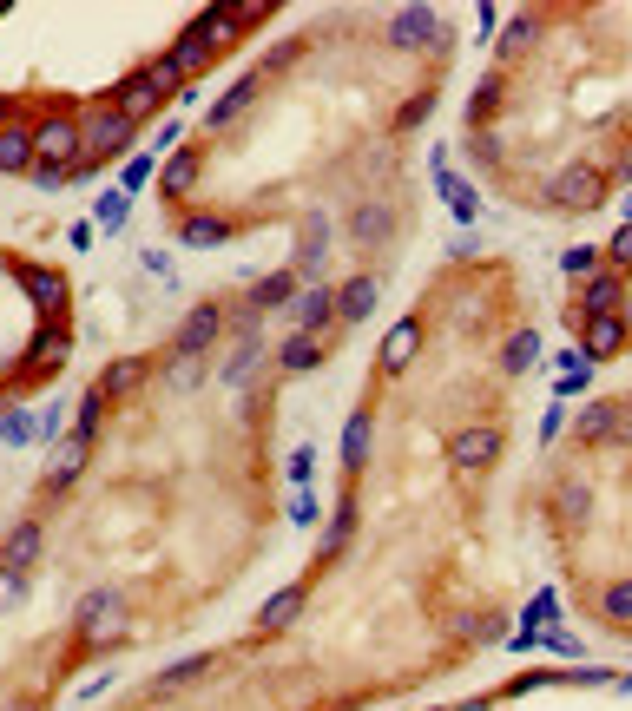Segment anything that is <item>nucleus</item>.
Instances as JSON below:
<instances>
[{"label": "nucleus", "instance_id": "f257e3e1", "mask_svg": "<svg viewBox=\"0 0 632 711\" xmlns=\"http://www.w3.org/2000/svg\"><path fill=\"white\" fill-rule=\"evenodd\" d=\"M172 93H185V79L172 73V60H152V66H139L132 79H119V86H112V112H126L132 126H139V119H152V112L165 106Z\"/></svg>", "mask_w": 632, "mask_h": 711}, {"label": "nucleus", "instance_id": "f03ea898", "mask_svg": "<svg viewBox=\"0 0 632 711\" xmlns=\"http://www.w3.org/2000/svg\"><path fill=\"white\" fill-rule=\"evenodd\" d=\"M132 139H139V126H132L126 112H112L106 99H99L93 126H86V152H79V165H73L66 178H93L106 158H126V152H132Z\"/></svg>", "mask_w": 632, "mask_h": 711}, {"label": "nucleus", "instance_id": "7ed1b4c3", "mask_svg": "<svg viewBox=\"0 0 632 711\" xmlns=\"http://www.w3.org/2000/svg\"><path fill=\"white\" fill-rule=\"evenodd\" d=\"M79 152H86V132H79L73 119H66L60 106H53L47 119L33 126V165H53V172H73V165H79Z\"/></svg>", "mask_w": 632, "mask_h": 711}, {"label": "nucleus", "instance_id": "20e7f679", "mask_svg": "<svg viewBox=\"0 0 632 711\" xmlns=\"http://www.w3.org/2000/svg\"><path fill=\"white\" fill-rule=\"evenodd\" d=\"M79 639H86V646H119V639H126V606H119V593H86V600H79Z\"/></svg>", "mask_w": 632, "mask_h": 711}, {"label": "nucleus", "instance_id": "39448f33", "mask_svg": "<svg viewBox=\"0 0 632 711\" xmlns=\"http://www.w3.org/2000/svg\"><path fill=\"white\" fill-rule=\"evenodd\" d=\"M218 330H224V310L218 303H198V310L178 323V336H172V356H185V363H198L211 343H218Z\"/></svg>", "mask_w": 632, "mask_h": 711}, {"label": "nucleus", "instance_id": "423d86ee", "mask_svg": "<svg viewBox=\"0 0 632 711\" xmlns=\"http://www.w3.org/2000/svg\"><path fill=\"white\" fill-rule=\"evenodd\" d=\"M600 198H606V178L593 165H567V172L553 178V205L560 211H593Z\"/></svg>", "mask_w": 632, "mask_h": 711}, {"label": "nucleus", "instance_id": "0eeeda50", "mask_svg": "<svg viewBox=\"0 0 632 711\" xmlns=\"http://www.w3.org/2000/svg\"><path fill=\"white\" fill-rule=\"evenodd\" d=\"M626 435H632L626 402H586L580 409V442H626Z\"/></svg>", "mask_w": 632, "mask_h": 711}, {"label": "nucleus", "instance_id": "6e6552de", "mask_svg": "<svg viewBox=\"0 0 632 711\" xmlns=\"http://www.w3.org/2000/svg\"><path fill=\"white\" fill-rule=\"evenodd\" d=\"M619 303H626V277H586L580 303H573V330L593 323V316H619Z\"/></svg>", "mask_w": 632, "mask_h": 711}, {"label": "nucleus", "instance_id": "1a4fd4ad", "mask_svg": "<svg viewBox=\"0 0 632 711\" xmlns=\"http://www.w3.org/2000/svg\"><path fill=\"white\" fill-rule=\"evenodd\" d=\"M448 455H455V468L488 474V468H494V455H501V428H461L455 442H448Z\"/></svg>", "mask_w": 632, "mask_h": 711}, {"label": "nucleus", "instance_id": "9d476101", "mask_svg": "<svg viewBox=\"0 0 632 711\" xmlns=\"http://www.w3.org/2000/svg\"><path fill=\"white\" fill-rule=\"evenodd\" d=\"M264 14H270V7H205L191 27L218 47V40H231V33H244V27H264Z\"/></svg>", "mask_w": 632, "mask_h": 711}, {"label": "nucleus", "instance_id": "9b49d317", "mask_svg": "<svg viewBox=\"0 0 632 711\" xmlns=\"http://www.w3.org/2000/svg\"><path fill=\"white\" fill-rule=\"evenodd\" d=\"M580 349H586V363L619 356V349H626V316H593V323H580Z\"/></svg>", "mask_w": 632, "mask_h": 711}, {"label": "nucleus", "instance_id": "f8f14e48", "mask_svg": "<svg viewBox=\"0 0 632 711\" xmlns=\"http://www.w3.org/2000/svg\"><path fill=\"white\" fill-rule=\"evenodd\" d=\"M40 547H47V534H40V521H20L14 534L0 540V567H7V573H33V560H40Z\"/></svg>", "mask_w": 632, "mask_h": 711}, {"label": "nucleus", "instance_id": "ddd939ff", "mask_svg": "<svg viewBox=\"0 0 632 711\" xmlns=\"http://www.w3.org/2000/svg\"><path fill=\"white\" fill-rule=\"evenodd\" d=\"M165 60H172V73H178V79H205V73H211V60H218V47H211L205 33L191 27L185 40H178V47L165 53Z\"/></svg>", "mask_w": 632, "mask_h": 711}, {"label": "nucleus", "instance_id": "4468645a", "mask_svg": "<svg viewBox=\"0 0 632 711\" xmlns=\"http://www.w3.org/2000/svg\"><path fill=\"white\" fill-rule=\"evenodd\" d=\"M145 376H152V363H145V356H119V363H106V369H99V382H93V389L106 395V402H119V395H132Z\"/></svg>", "mask_w": 632, "mask_h": 711}, {"label": "nucleus", "instance_id": "2eb2a0df", "mask_svg": "<svg viewBox=\"0 0 632 711\" xmlns=\"http://www.w3.org/2000/svg\"><path fill=\"white\" fill-rule=\"evenodd\" d=\"M60 369H66V336L60 330H40V336H33V349H27V369H20V376L40 382V376H60Z\"/></svg>", "mask_w": 632, "mask_h": 711}, {"label": "nucleus", "instance_id": "dca6fc26", "mask_svg": "<svg viewBox=\"0 0 632 711\" xmlns=\"http://www.w3.org/2000/svg\"><path fill=\"white\" fill-rule=\"evenodd\" d=\"M330 323H343V316H336V290L310 284V290H303V297H297V330L323 336V330H330Z\"/></svg>", "mask_w": 632, "mask_h": 711}, {"label": "nucleus", "instance_id": "f3484780", "mask_svg": "<svg viewBox=\"0 0 632 711\" xmlns=\"http://www.w3.org/2000/svg\"><path fill=\"white\" fill-rule=\"evenodd\" d=\"M257 93H264V79H257V73H244V79H237V86H231V93H224V99H218V106H211V112H205V126H211V132H224V126H237V112L251 106V99H257Z\"/></svg>", "mask_w": 632, "mask_h": 711}, {"label": "nucleus", "instance_id": "a211bd4d", "mask_svg": "<svg viewBox=\"0 0 632 711\" xmlns=\"http://www.w3.org/2000/svg\"><path fill=\"white\" fill-rule=\"evenodd\" d=\"M442 33V20L428 14V7H402V14L389 20V40L395 47H422V40H435Z\"/></svg>", "mask_w": 632, "mask_h": 711}, {"label": "nucleus", "instance_id": "6ab92c4d", "mask_svg": "<svg viewBox=\"0 0 632 711\" xmlns=\"http://www.w3.org/2000/svg\"><path fill=\"white\" fill-rule=\"evenodd\" d=\"M369 448H376V422H369V409H356V415H349V428H343V468L363 474Z\"/></svg>", "mask_w": 632, "mask_h": 711}, {"label": "nucleus", "instance_id": "aec40b11", "mask_svg": "<svg viewBox=\"0 0 632 711\" xmlns=\"http://www.w3.org/2000/svg\"><path fill=\"white\" fill-rule=\"evenodd\" d=\"M349 231H356V244H389V237H395V211L389 205H356V211H349Z\"/></svg>", "mask_w": 632, "mask_h": 711}, {"label": "nucleus", "instance_id": "412c9836", "mask_svg": "<svg viewBox=\"0 0 632 711\" xmlns=\"http://www.w3.org/2000/svg\"><path fill=\"white\" fill-rule=\"evenodd\" d=\"M290 290H297V270H270L264 284L251 290V303H244V316H264V310H284Z\"/></svg>", "mask_w": 632, "mask_h": 711}, {"label": "nucleus", "instance_id": "4be33fe9", "mask_svg": "<svg viewBox=\"0 0 632 711\" xmlns=\"http://www.w3.org/2000/svg\"><path fill=\"white\" fill-rule=\"evenodd\" d=\"M20 284H27L33 310H60V303H66V284H60V270H40V264H27V270H20Z\"/></svg>", "mask_w": 632, "mask_h": 711}, {"label": "nucleus", "instance_id": "5701e85b", "mask_svg": "<svg viewBox=\"0 0 632 711\" xmlns=\"http://www.w3.org/2000/svg\"><path fill=\"white\" fill-rule=\"evenodd\" d=\"M198 172H205V158H198V152H172V165L158 172V191H165V198H185V191L198 185Z\"/></svg>", "mask_w": 632, "mask_h": 711}, {"label": "nucleus", "instance_id": "b1692460", "mask_svg": "<svg viewBox=\"0 0 632 711\" xmlns=\"http://www.w3.org/2000/svg\"><path fill=\"white\" fill-rule=\"evenodd\" d=\"M369 310H376V277H349V284L336 290V316H343V323H363Z\"/></svg>", "mask_w": 632, "mask_h": 711}, {"label": "nucleus", "instance_id": "393cba45", "mask_svg": "<svg viewBox=\"0 0 632 711\" xmlns=\"http://www.w3.org/2000/svg\"><path fill=\"white\" fill-rule=\"evenodd\" d=\"M297 613H303V586H284V593H270V600H264V613H257V632H284Z\"/></svg>", "mask_w": 632, "mask_h": 711}, {"label": "nucleus", "instance_id": "a878e982", "mask_svg": "<svg viewBox=\"0 0 632 711\" xmlns=\"http://www.w3.org/2000/svg\"><path fill=\"white\" fill-rule=\"evenodd\" d=\"M415 343H422V323H415V316H409V323H395L389 343H382V369H389V376H395V369H409Z\"/></svg>", "mask_w": 632, "mask_h": 711}, {"label": "nucleus", "instance_id": "bb28decb", "mask_svg": "<svg viewBox=\"0 0 632 711\" xmlns=\"http://www.w3.org/2000/svg\"><path fill=\"white\" fill-rule=\"evenodd\" d=\"M0 172H33V126L0 132Z\"/></svg>", "mask_w": 632, "mask_h": 711}, {"label": "nucleus", "instance_id": "cd10ccee", "mask_svg": "<svg viewBox=\"0 0 632 711\" xmlns=\"http://www.w3.org/2000/svg\"><path fill=\"white\" fill-rule=\"evenodd\" d=\"M178 237H185L191 251H211V244H224V237H231V224H224V218H205V211H191V218L178 224Z\"/></svg>", "mask_w": 632, "mask_h": 711}, {"label": "nucleus", "instance_id": "c85d7f7f", "mask_svg": "<svg viewBox=\"0 0 632 711\" xmlns=\"http://www.w3.org/2000/svg\"><path fill=\"white\" fill-rule=\"evenodd\" d=\"M323 251H330V218L316 211V218L303 224V244H297V270H323Z\"/></svg>", "mask_w": 632, "mask_h": 711}, {"label": "nucleus", "instance_id": "c756f323", "mask_svg": "<svg viewBox=\"0 0 632 711\" xmlns=\"http://www.w3.org/2000/svg\"><path fill=\"white\" fill-rule=\"evenodd\" d=\"M277 363H284L290 376H303V369H316V363H323V336L297 330V336H290V343H284V356H277Z\"/></svg>", "mask_w": 632, "mask_h": 711}, {"label": "nucleus", "instance_id": "7c9ffc66", "mask_svg": "<svg viewBox=\"0 0 632 711\" xmlns=\"http://www.w3.org/2000/svg\"><path fill=\"white\" fill-rule=\"evenodd\" d=\"M86 448H93V442H79V435H73V442H60V461L47 468V488H66V481L86 468Z\"/></svg>", "mask_w": 632, "mask_h": 711}, {"label": "nucleus", "instance_id": "2f4dec72", "mask_svg": "<svg viewBox=\"0 0 632 711\" xmlns=\"http://www.w3.org/2000/svg\"><path fill=\"white\" fill-rule=\"evenodd\" d=\"M442 191H448V211H455L461 224H474V218H481V198H474V185H468V178H448V172H442Z\"/></svg>", "mask_w": 632, "mask_h": 711}, {"label": "nucleus", "instance_id": "473e14b6", "mask_svg": "<svg viewBox=\"0 0 632 711\" xmlns=\"http://www.w3.org/2000/svg\"><path fill=\"white\" fill-rule=\"evenodd\" d=\"M494 106H501V73L474 86V99H468V132H474V126H488V119H494Z\"/></svg>", "mask_w": 632, "mask_h": 711}, {"label": "nucleus", "instance_id": "72a5a7b5", "mask_svg": "<svg viewBox=\"0 0 632 711\" xmlns=\"http://www.w3.org/2000/svg\"><path fill=\"white\" fill-rule=\"evenodd\" d=\"M534 356H540V336H534V330H521V336H507L501 369H507V376H521V369H534Z\"/></svg>", "mask_w": 632, "mask_h": 711}, {"label": "nucleus", "instance_id": "f704fd0d", "mask_svg": "<svg viewBox=\"0 0 632 711\" xmlns=\"http://www.w3.org/2000/svg\"><path fill=\"white\" fill-rule=\"evenodd\" d=\"M349 534H356V501H343V507H336L330 534H323V560H336V553L349 547Z\"/></svg>", "mask_w": 632, "mask_h": 711}, {"label": "nucleus", "instance_id": "c9c22d12", "mask_svg": "<svg viewBox=\"0 0 632 711\" xmlns=\"http://www.w3.org/2000/svg\"><path fill=\"white\" fill-rule=\"evenodd\" d=\"M126 211H132L126 191H106V198L93 205V231H119V224H126Z\"/></svg>", "mask_w": 632, "mask_h": 711}, {"label": "nucleus", "instance_id": "e433bc0d", "mask_svg": "<svg viewBox=\"0 0 632 711\" xmlns=\"http://www.w3.org/2000/svg\"><path fill=\"white\" fill-rule=\"evenodd\" d=\"M560 270H567V277H580V284H586V277H600V251H593V244H573V251L560 257Z\"/></svg>", "mask_w": 632, "mask_h": 711}, {"label": "nucleus", "instance_id": "4c0bfd02", "mask_svg": "<svg viewBox=\"0 0 632 711\" xmlns=\"http://www.w3.org/2000/svg\"><path fill=\"white\" fill-rule=\"evenodd\" d=\"M33 428H40V422H33L27 409H7V415H0V442L20 448V442H33Z\"/></svg>", "mask_w": 632, "mask_h": 711}, {"label": "nucleus", "instance_id": "58836bf2", "mask_svg": "<svg viewBox=\"0 0 632 711\" xmlns=\"http://www.w3.org/2000/svg\"><path fill=\"white\" fill-rule=\"evenodd\" d=\"M540 40V14H514V27H507V53H521Z\"/></svg>", "mask_w": 632, "mask_h": 711}, {"label": "nucleus", "instance_id": "ea45409f", "mask_svg": "<svg viewBox=\"0 0 632 711\" xmlns=\"http://www.w3.org/2000/svg\"><path fill=\"white\" fill-rule=\"evenodd\" d=\"M606 619H619V626H626V619H632V580H619V586H606Z\"/></svg>", "mask_w": 632, "mask_h": 711}, {"label": "nucleus", "instance_id": "a19ab883", "mask_svg": "<svg viewBox=\"0 0 632 711\" xmlns=\"http://www.w3.org/2000/svg\"><path fill=\"white\" fill-rule=\"evenodd\" d=\"M553 619H560V600H553V593H540V600L527 606V626H521V632H547Z\"/></svg>", "mask_w": 632, "mask_h": 711}, {"label": "nucleus", "instance_id": "79ce46f5", "mask_svg": "<svg viewBox=\"0 0 632 711\" xmlns=\"http://www.w3.org/2000/svg\"><path fill=\"white\" fill-rule=\"evenodd\" d=\"M205 665H211V659H185V665H172V672L158 679V692H172V685H191L198 672H205Z\"/></svg>", "mask_w": 632, "mask_h": 711}, {"label": "nucleus", "instance_id": "37998d69", "mask_svg": "<svg viewBox=\"0 0 632 711\" xmlns=\"http://www.w3.org/2000/svg\"><path fill=\"white\" fill-rule=\"evenodd\" d=\"M428 112H435V93H422V99H409V106H402V119H395V126L409 132V126H422Z\"/></svg>", "mask_w": 632, "mask_h": 711}, {"label": "nucleus", "instance_id": "c03bdc74", "mask_svg": "<svg viewBox=\"0 0 632 711\" xmlns=\"http://www.w3.org/2000/svg\"><path fill=\"white\" fill-rule=\"evenodd\" d=\"M152 178H158V165H152V158H126V191L152 185Z\"/></svg>", "mask_w": 632, "mask_h": 711}, {"label": "nucleus", "instance_id": "a18cd8bd", "mask_svg": "<svg viewBox=\"0 0 632 711\" xmlns=\"http://www.w3.org/2000/svg\"><path fill=\"white\" fill-rule=\"evenodd\" d=\"M310 474H316L310 448H297V455H290V481H297V488H310Z\"/></svg>", "mask_w": 632, "mask_h": 711}, {"label": "nucleus", "instance_id": "49530a36", "mask_svg": "<svg viewBox=\"0 0 632 711\" xmlns=\"http://www.w3.org/2000/svg\"><path fill=\"white\" fill-rule=\"evenodd\" d=\"M33 185H40V191H60V185H73V178H66V172H53V165H33Z\"/></svg>", "mask_w": 632, "mask_h": 711}, {"label": "nucleus", "instance_id": "de8ad7c7", "mask_svg": "<svg viewBox=\"0 0 632 711\" xmlns=\"http://www.w3.org/2000/svg\"><path fill=\"white\" fill-rule=\"evenodd\" d=\"M606 251H613V264H632V224H619V231H613V244H606Z\"/></svg>", "mask_w": 632, "mask_h": 711}, {"label": "nucleus", "instance_id": "09e8293b", "mask_svg": "<svg viewBox=\"0 0 632 711\" xmlns=\"http://www.w3.org/2000/svg\"><path fill=\"white\" fill-rule=\"evenodd\" d=\"M290 521H303V527L316 521V494H310V488H297V507H290Z\"/></svg>", "mask_w": 632, "mask_h": 711}, {"label": "nucleus", "instance_id": "8fccbe9b", "mask_svg": "<svg viewBox=\"0 0 632 711\" xmlns=\"http://www.w3.org/2000/svg\"><path fill=\"white\" fill-rule=\"evenodd\" d=\"M20 593H27V573H7V580H0V606H14Z\"/></svg>", "mask_w": 632, "mask_h": 711}, {"label": "nucleus", "instance_id": "3c124183", "mask_svg": "<svg viewBox=\"0 0 632 711\" xmlns=\"http://www.w3.org/2000/svg\"><path fill=\"white\" fill-rule=\"evenodd\" d=\"M60 422H66V415H60V402H47V409H40V435L53 442V435H60Z\"/></svg>", "mask_w": 632, "mask_h": 711}, {"label": "nucleus", "instance_id": "603ef678", "mask_svg": "<svg viewBox=\"0 0 632 711\" xmlns=\"http://www.w3.org/2000/svg\"><path fill=\"white\" fill-rule=\"evenodd\" d=\"M586 501H593L586 488H560V507H567V514H586Z\"/></svg>", "mask_w": 632, "mask_h": 711}, {"label": "nucleus", "instance_id": "864d4df0", "mask_svg": "<svg viewBox=\"0 0 632 711\" xmlns=\"http://www.w3.org/2000/svg\"><path fill=\"white\" fill-rule=\"evenodd\" d=\"M560 422H567V402H553V409H547V422H540V435H547V442H553V435H560Z\"/></svg>", "mask_w": 632, "mask_h": 711}, {"label": "nucleus", "instance_id": "5fc2aeb1", "mask_svg": "<svg viewBox=\"0 0 632 711\" xmlns=\"http://www.w3.org/2000/svg\"><path fill=\"white\" fill-rule=\"evenodd\" d=\"M14 126V99H0V132Z\"/></svg>", "mask_w": 632, "mask_h": 711}]
</instances>
